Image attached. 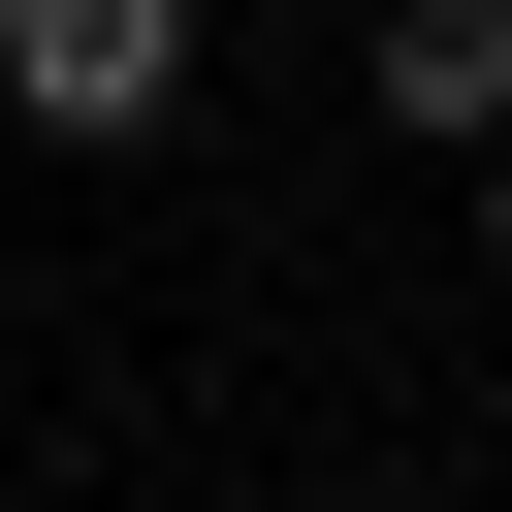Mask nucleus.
<instances>
[{
    "label": "nucleus",
    "instance_id": "obj_1",
    "mask_svg": "<svg viewBox=\"0 0 512 512\" xmlns=\"http://www.w3.org/2000/svg\"><path fill=\"white\" fill-rule=\"evenodd\" d=\"M0 96L32 128H160L192 96V0H0Z\"/></svg>",
    "mask_w": 512,
    "mask_h": 512
},
{
    "label": "nucleus",
    "instance_id": "obj_3",
    "mask_svg": "<svg viewBox=\"0 0 512 512\" xmlns=\"http://www.w3.org/2000/svg\"><path fill=\"white\" fill-rule=\"evenodd\" d=\"M480 224H512V128H480Z\"/></svg>",
    "mask_w": 512,
    "mask_h": 512
},
{
    "label": "nucleus",
    "instance_id": "obj_2",
    "mask_svg": "<svg viewBox=\"0 0 512 512\" xmlns=\"http://www.w3.org/2000/svg\"><path fill=\"white\" fill-rule=\"evenodd\" d=\"M384 128L480 160V128H512V0H384Z\"/></svg>",
    "mask_w": 512,
    "mask_h": 512
}]
</instances>
